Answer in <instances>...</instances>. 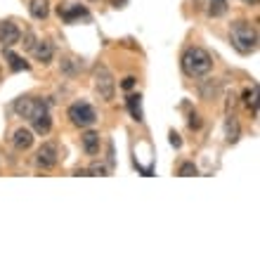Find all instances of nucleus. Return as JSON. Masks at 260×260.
<instances>
[{
  "instance_id": "3",
  "label": "nucleus",
  "mask_w": 260,
  "mask_h": 260,
  "mask_svg": "<svg viewBox=\"0 0 260 260\" xmlns=\"http://www.w3.org/2000/svg\"><path fill=\"white\" fill-rule=\"evenodd\" d=\"M92 83H95V92L100 95V100L104 102H111L114 95H116V83H114V76L104 64H97L95 71H92Z\"/></svg>"
},
{
  "instance_id": "20",
  "label": "nucleus",
  "mask_w": 260,
  "mask_h": 260,
  "mask_svg": "<svg viewBox=\"0 0 260 260\" xmlns=\"http://www.w3.org/2000/svg\"><path fill=\"white\" fill-rule=\"evenodd\" d=\"M88 173H90V175H109V171H107L102 164H92L88 168Z\"/></svg>"
},
{
  "instance_id": "7",
  "label": "nucleus",
  "mask_w": 260,
  "mask_h": 260,
  "mask_svg": "<svg viewBox=\"0 0 260 260\" xmlns=\"http://www.w3.org/2000/svg\"><path fill=\"white\" fill-rule=\"evenodd\" d=\"M19 41H21L19 26H17L14 21H3V24H0V43H3V48H12V45H17Z\"/></svg>"
},
{
  "instance_id": "8",
  "label": "nucleus",
  "mask_w": 260,
  "mask_h": 260,
  "mask_svg": "<svg viewBox=\"0 0 260 260\" xmlns=\"http://www.w3.org/2000/svg\"><path fill=\"white\" fill-rule=\"evenodd\" d=\"M12 144H14V149L26 151L28 147L34 144V130H28V128H17V130H14V137H12Z\"/></svg>"
},
{
  "instance_id": "17",
  "label": "nucleus",
  "mask_w": 260,
  "mask_h": 260,
  "mask_svg": "<svg viewBox=\"0 0 260 260\" xmlns=\"http://www.w3.org/2000/svg\"><path fill=\"white\" fill-rule=\"evenodd\" d=\"M5 59L10 62V69H12V71H26V69H28V64L24 62V59H21L19 55H14V52H12L10 48L5 50Z\"/></svg>"
},
{
  "instance_id": "11",
  "label": "nucleus",
  "mask_w": 260,
  "mask_h": 260,
  "mask_svg": "<svg viewBox=\"0 0 260 260\" xmlns=\"http://www.w3.org/2000/svg\"><path fill=\"white\" fill-rule=\"evenodd\" d=\"M81 142H83V149H85V154L95 156L97 151H100V133H95V130H88V133L81 137Z\"/></svg>"
},
{
  "instance_id": "19",
  "label": "nucleus",
  "mask_w": 260,
  "mask_h": 260,
  "mask_svg": "<svg viewBox=\"0 0 260 260\" xmlns=\"http://www.w3.org/2000/svg\"><path fill=\"white\" fill-rule=\"evenodd\" d=\"M197 166L192 164V161H187V164H182L180 166V171H178V175H182V178H192V175H197Z\"/></svg>"
},
{
  "instance_id": "22",
  "label": "nucleus",
  "mask_w": 260,
  "mask_h": 260,
  "mask_svg": "<svg viewBox=\"0 0 260 260\" xmlns=\"http://www.w3.org/2000/svg\"><path fill=\"white\" fill-rule=\"evenodd\" d=\"M189 128H201V118H199V114H192V116H189Z\"/></svg>"
},
{
  "instance_id": "1",
  "label": "nucleus",
  "mask_w": 260,
  "mask_h": 260,
  "mask_svg": "<svg viewBox=\"0 0 260 260\" xmlns=\"http://www.w3.org/2000/svg\"><path fill=\"white\" fill-rule=\"evenodd\" d=\"M213 69V59L204 48H189L182 55V71L192 78H201Z\"/></svg>"
},
{
  "instance_id": "9",
  "label": "nucleus",
  "mask_w": 260,
  "mask_h": 260,
  "mask_svg": "<svg viewBox=\"0 0 260 260\" xmlns=\"http://www.w3.org/2000/svg\"><path fill=\"white\" fill-rule=\"evenodd\" d=\"M34 57L38 59V62H43V64L52 62V57H55V48H52V43H48V41L36 43L34 45Z\"/></svg>"
},
{
  "instance_id": "6",
  "label": "nucleus",
  "mask_w": 260,
  "mask_h": 260,
  "mask_svg": "<svg viewBox=\"0 0 260 260\" xmlns=\"http://www.w3.org/2000/svg\"><path fill=\"white\" fill-rule=\"evenodd\" d=\"M57 161H59V151H57L55 142H45L41 149H38V154H36V164H38V168H43V171L55 168Z\"/></svg>"
},
{
  "instance_id": "23",
  "label": "nucleus",
  "mask_w": 260,
  "mask_h": 260,
  "mask_svg": "<svg viewBox=\"0 0 260 260\" xmlns=\"http://www.w3.org/2000/svg\"><path fill=\"white\" fill-rule=\"evenodd\" d=\"M171 144L173 147H182V140H180L178 133H171Z\"/></svg>"
},
{
  "instance_id": "10",
  "label": "nucleus",
  "mask_w": 260,
  "mask_h": 260,
  "mask_svg": "<svg viewBox=\"0 0 260 260\" xmlns=\"http://www.w3.org/2000/svg\"><path fill=\"white\" fill-rule=\"evenodd\" d=\"M208 17H222L227 12V0H199Z\"/></svg>"
},
{
  "instance_id": "14",
  "label": "nucleus",
  "mask_w": 260,
  "mask_h": 260,
  "mask_svg": "<svg viewBox=\"0 0 260 260\" xmlns=\"http://www.w3.org/2000/svg\"><path fill=\"white\" fill-rule=\"evenodd\" d=\"M31 123H34V130L38 135H48L50 128H52V116H50V111H45V114H41L38 118H34Z\"/></svg>"
},
{
  "instance_id": "26",
  "label": "nucleus",
  "mask_w": 260,
  "mask_h": 260,
  "mask_svg": "<svg viewBox=\"0 0 260 260\" xmlns=\"http://www.w3.org/2000/svg\"><path fill=\"white\" fill-rule=\"evenodd\" d=\"M123 3H125V0H114V5H116V7H121Z\"/></svg>"
},
{
  "instance_id": "24",
  "label": "nucleus",
  "mask_w": 260,
  "mask_h": 260,
  "mask_svg": "<svg viewBox=\"0 0 260 260\" xmlns=\"http://www.w3.org/2000/svg\"><path fill=\"white\" fill-rule=\"evenodd\" d=\"M34 45H36V43H34V34H31V31H28V34H26V43H24V48L34 50Z\"/></svg>"
},
{
  "instance_id": "25",
  "label": "nucleus",
  "mask_w": 260,
  "mask_h": 260,
  "mask_svg": "<svg viewBox=\"0 0 260 260\" xmlns=\"http://www.w3.org/2000/svg\"><path fill=\"white\" fill-rule=\"evenodd\" d=\"M244 5H258V0H241Z\"/></svg>"
},
{
  "instance_id": "4",
  "label": "nucleus",
  "mask_w": 260,
  "mask_h": 260,
  "mask_svg": "<svg viewBox=\"0 0 260 260\" xmlns=\"http://www.w3.org/2000/svg\"><path fill=\"white\" fill-rule=\"evenodd\" d=\"M14 111H17L19 116L34 121V118H38L41 114H45V111H50V109H48V104L43 102V100H38V97H19V100L14 102Z\"/></svg>"
},
{
  "instance_id": "16",
  "label": "nucleus",
  "mask_w": 260,
  "mask_h": 260,
  "mask_svg": "<svg viewBox=\"0 0 260 260\" xmlns=\"http://www.w3.org/2000/svg\"><path fill=\"white\" fill-rule=\"evenodd\" d=\"M59 17H62V19H67V21H74V19H78V17L90 19V12L85 10V7H81V5L71 7V10H62V7H59Z\"/></svg>"
},
{
  "instance_id": "15",
  "label": "nucleus",
  "mask_w": 260,
  "mask_h": 260,
  "mask_svg": "<svg viewBox=\"0 0 260 260\" xmlns=\"http://www.w3.org/2000/svg\"><path fill=\"white\" fill-rule=\"evenodd\" d=\"M239 135H241V128H239V121L234 116H230L225 121V137H227V142L230 144H234L237 140H239Z\"/></svg>"
},
{
  "instance_id": "12",
  "label": "nucleus",
  "mask_w": 260,
  "mask_h": 260,
  "mask_svg": "<svg viewBox=\"0 0 260 260\" xmlns=\"http://www.w3.org/2000/svg\"><path fill=\"white\" fill-rule=\"evenodd\" d=\"M28 12H31L34 19H48L50 3L48 0H31V3H28Z\"/></svg>"
},
{
  "instance_id": "2",
  "label": "nucleus",
  "mask_w": 260,
  "mask_h": 260,
  "mask_svg": "<svg viewBox=\"0 0 260 260\" xmlns=\"http://www.w3.org/2000/svg\"><path fill=\"white\" fill-rule=\"evenodd\" d=\"M232 43L234 48L248 55L258 48V31L251 21H234L232 24Z\"/></svg>"
},
{
  "instance_id": "13",
  "label": "nucleus",
  "mask_w": 260,
  "mask_h": 260,
  "mask_svg": "<svg viewBox=\"0 0 260 260\" xmlns=\"http://www.w3.org/2000/svg\"><path fill=\"white\" fill-rule=\"evenodd\" d=\"M128 109H130V116L135 118L137 123H142V121H144L142 95H128Z\"/></svg>"
},
{
  "instance_id": "18",
  "label": "nucleus",
  "mask_w": 260,
  "mask_h": 260,
  "mask_svg": "<svg viewBox=\"0 0 260 260\" xmlns=\"http://www.w3.org/2000/svg\"><path fill=\"white\" fill-rule=\"evenodd\" d=\"M258 95H260L258 83L253 85V90H246V95H244V100H246V104L253 109V114H258Z\"/></svg>"
},
{
  "instance_id": "5",
  "label": "nucleus",
  "mask_w": 260,
  "mask_h": 260,
  "mask_svg": "<svg viewBox=\"0 0 260 260\" xmlns=\"http://www.w3.org/2000/svg\"><path fill=\"white\" fill-rule=\"evenodd\" d=\"M69 118H71V123L78 125V128H90V125H95L97 114L88 102H76L69 107Z\"/></svg>"
},
{
  "instance_id": "21",
  "label": "nucleus",
  "mask_w": 260,
  "mask_h": 260,
  "mask_svg": "<svg viewBox=\"0 0 260 260\" xmlns=\"http://www.w3.org/2000/svg\"><path fill=\"white\" fill-rule=\"evenodd\" d=\"M133 85H135V78H133V76L123 78V83H121V88H123V90H133Z\"/></svg>"
}]
</instances>
